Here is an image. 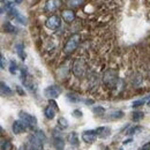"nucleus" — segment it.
I'll use <instances>...</instances> for the list:
<instances>
[{"label": "nucleus", "instance_id": "f257e3e1", "mask_svg": "<svg viewBox=\"0 0 150 150\" xmlns=\"http://www.w3.org/2000/svg\"><path fill=\"white\" fill-rule=\"evenodd\" d=\"M87 68H88V65H87V61L83 58H76L74 61H73L72 72H73V74L77 79H81V77H83L86 75Z\"/></svg>", "mask_w": 150, "mask_h": 150}, {"label": "nucleus", "instance_id": "f03ea898", "mask_svg": "<svg viewBox=\"0 0 150 150\" xmlns=\"http://www.w3.org/2000/svg\"><path fill=\"white\" fill-rule=\"evenodd\" d=\"M80 42H81V35L80 34H73V35H71L68 37V39L66 40L65 45H64V52L66 54L73 53L75 50L79 47Z\"/></svg>", "mask_w": 150, "mask_h": 150}, {"label": "nucleus", "instance_id": "7ed1b4c3", "mask_svg": "<svg viewBox=\"0 0 150 150\" xmlns=\"http://www.w3.org/2000/svg\"><path fill=\"white\" fill-rule=\"evenodd\" d=\"M118 72L114 69H109L103 75V83L109 88L115 87L118 84Z\"/></svg>", "mask_w": 150, "mask_h": 150}, {"label": "nucleus", "instance_id": "20e7f679", "mask_svg": "<svg viewBox=\"0 0 150 150\" xmlns=\"http://www.w3.org/2000/svg\"><path fill=\"white\" fill-rule=\"evenodd\" d=\"M81 137H82V140H83L84 143H87V144H91V143H94L95 141L97 140L98 134H97L96 129H89V131L82 132Z\"/></svg>", "mask_w": 150, "mask_h": 150}, {"label": "nucleus", "instance_id": "39448f33", "mask_svg": "<svg viewBox=\"0 0 150 150\" xmlns=\"http://www.w3.org/2000/svg\"><path fill=\"white\" fill-rule=\"evenodd\" d=\"M61 94V88L59 86H50L44 90L45 97H47L49 99H56Z\"/></svg>", "mask_w": 150, "mask_h": 150}, {"label": "nucleus", "instance_id": "423d86ee", "mask_svg": "<svg viewBox=\"0 0 150 150\" xmlns=\"http://www.w3.org/2000/svg\"><path fill=\"white\" fill-rule=\"evenodd\" d=\"M20 120L24 121L28 126H36L37 125V118L34 117L33 114L28 112H24V111H20L19 112Z\"/></svg>", "mask_w": 150, "mask_h": 150}, {"label": "nucleus", "instance_id": "0eeeda50", "mask_svg": "<svg viewBox=\"0 0 150 150\" xmlns=\"http://www.w3.org/2000/svg\"><path fill=\"white\" fill-rule=\"evenodd\" d=\"M45 25H46V28H49L50 30H57V29H59L60 25H61V19H60L59 16H57V15H51L49 19L46 20Z\"/></svg>", "mask_w": 150, "mask_h": 150}, {"label": "nucleus", "instance_id": "6e6552de", "mask_svg": "<svg viewBox=\"0 0 150 150\" xmlns=\"http://www.w3.org/2000/svg\"><path fill=\"white\" fill-rule=\"evenodd\" d=\"M27 129H28V125L24 121H22V120H16L12 125V131H13L14 134H16V135L27 132Z\"/></svg>", "mask_w": 150, "mask_h": 150}, {"label": "nucleus", "instance_id": "1a4fd4ad", "mask_svg": "<svg viewBox=\"0 0 150 150\" xmlns=\"http://www.w3.org/2000/svg\"><path fill=\"white\" fill-rule=\"evenodd\" d=\"M62 1L61 0H47L45 4V11L47 13H53L61 6Z\"/></svg>", "mask_w": 150, "mask_h": 150}, {"label": "nucleus", "instance_id": "9d476101", "mask_svg": "<svg viewBox=\"0 0 150 150\" xmlns=\"http://www.w3.org/2000/svg\"><path fill=\"white\" fill-rule=\"evenodd\" d=\"M61 18H62V20H64L65 22H67V23L73 22L75 20L74 11H72V9H64V11L61 12Z\"/></svg>", "mask_w": 150, "mask_h": 150}, {"label": "nucleus", "instance_id": "9b49d317", "mask_svg": "<svg viewBox=\"0 0 150 150\" xmlns=\"http://www.w3.org/2000/svg\"><path fill=\"white\" fill-rule=\"evenodd\" d=\"M53 146H54L56 150H64V148H65V140L58 133H54V136H53Z\"/></svg>", "mask_w": 150, "mask_h": 150}, {"label": "nucleus", "instance_id": "f8f14e48", "mask_svg": "<svg viewBox=\"0 0 150 150\" xmlns=\"http://www.w3.org/2000/svg\"><path fill=\"white\" fill-rule=\"evenodd\" d=\"M97 134H98V137L100 139H106L111 135V128L110 127H98L97 129Z\"/></svg>", "mask_w": 150, "mask_h": 150}, {"label": "nucleus", "instance_id": "ddd939ff", "mask_svg": "<svg viewBox=\"0 0 150 150\" xmlns=\"http://www.w3.org/2000/svg\"><path fill=\"white\" fill-rule=\"evenodd\" d=\"M68 141H69V143H71L73 147H79V144H80L79 135H77L75 132H71V133L68 134Z\"/></svg>", "mask_w": 150, "mask_h": 150}, {"label": "nucleus", "instance_id": "4468645a", "mask_svg": "<svg viewBox=\"0 0 150 150\" xmlns=\"http://www.w3.org/2000/svg\"><path fill=\"white\" fill-rule=\"evenodd\" d=\"M15 51H16V53H18V56L20 57V59L21 60H25V58H27V54H25V51H24V45L23 44H16L15 45Z\"/></svg>", "mask_w": 150, "mask_h": 150}, {"label": "nucleus", "instance_id": "2eb2a0df", "mask_svg": "<svg viewBox=\"0 0 150 150\" xmlns=\"http://www.w3.org/2000/svg\"><path fill=\"white\" fill-rule=\"evenodd\" d=\"M0 88H1V94L4 95V96H11V95H13V90H12V89L9 88V86L6 84L4 81H1Z\"/></svg>", "mask_w": 150, "mask_h": 150}, {"label": "nucleus", "instance_id": "dca6fc26", "mask_svg": "<svg viewBox=\"0 0 150 150\" xmlns=\"http://www.w3.org/2000/svg\"><path fill=\"white\" fill-rule=\"evenodd\" d=\"M4 30H5V33H7V34H15V33H16V28H15L9 21H6V22L4 23Z\"/></svg>", "mask_w": 150, "mask_h": 150}, {"label": "nucleus", "instance_id": "f3484780", "mask_svg": "<svg viewBox=\"0 0 150 150\" xmlns=\"http://www.w3.org/2000/svg\"><path fill=\"white\" fill-rule=\"evenodd\" d=\"M44 114H45V117H46L47 119H53L54 115H56V110H54L51 105H47V106L45 108V110H44Z\"/></svg>", "mask_w": 150, "mask_h": 150}, {"label": "nucleus", "instance_id": "a211bd4d", "mask_svg": "<svg viewBox=\"0 0 150 150\" xmlns=\"http://www.w3.org/2000/svg\"><path fill=\"white\" fill-rule=\"evenodd\" d=\"M58 127H59V129H61V131L67 129V128H68V121H67V119L64 118V117H60V118L58 119Z\"/></svg>", "mask_w": 150, "mask_h": 150}, {"label": "nucleus", "instance_id": "6ab92c4d", "mask_svg": "<svg viewBox=\"0 0 150 150\" xmlns=\"http://www.w3.org/2000/svg\"><path fill=\"white\" fill-rule=\"evenodd\" d=\"M13 149V144L9 140H4L1 141V150H12Z\"/></svg>", "mask_w": 150, "mask_h": 150}, {"label": "nucleus", "instance_id": "aec40b11", "mask_svg": "<svg viewBox=\"0 0 150 150\" xmlns=\"http://www.w3.org/2000/svg\"><path fill=\"white\" fill-rule=\"evenodd\" d=\"M110 117H111V119H113V120H118V119H121L124 117V112L120 111V110L113 111L112 113H110Z\"/></svg>", "mask_w": 150, "mask_h": 150}, {"label": "nucleus", "instance_id": "412c9836", "mask_svg": "<svg viewBox=\"0 0 150 150\" xmlns=\"http://www.w3.org/2000/svg\"><path fill=\"white\" fill-rule=\"evenodd\" d=\"M143 117H144V113L142 112V111H135V112L133 113L132 119H133L134 121H140V120L143 119Z\"/></svg>", "mask_w": 150, "mask_h": 150}, {"label": "nucleus", "instance_id": "4be33fe9", "mask_svg": "<svg viewBox=\"0 0 150 150\" xmlns=\"http://www.w3.org/2000/svg\"><path fill=\"white\" fill-rule=\"evenodd\" d=\"M9 73L13 75H15L18 73V65H16V62L14 61V60H12L11 61V64H9Z\"/></svg>", "mask_w": 150, "mask_h": 150}, {"label": "nucleus", "instance_id": "5701e85b", "mask_svg": "<svg viewBox=\"0 0 150 150\" xmlns=\"http://www.w3.org/2000/svg\"><path fill=\"white\" fill-rule=\"evenodd\" d=\"M141 131H142V127H141V126H133V127H131V128L127 131V134H128V135H135V134L140 133Z\"/></svg>", "mask_w": 150, "mask_h": 150}, {"label": "nucleus", "instance_id": "b1692460", "mask_svg": "<svg viewBox=\"0 0 150 150\" xmlns=\"http://www.w3.org/2000/svg\"><path fill=\"white\" fill-rule=\"evenodd\" d=\"M93 112L96 114V115H103L105 113V109L103 106H94L93 108Z\"/></svg>", "mask_w": 150, "mask_h": 150}, {"label": "nucleus", "instance_id": "393cba45", "mask_svg": "<svg viewBox=\"0 0 150 150\" xmlns=\"http://www.w3.org/2000/svg\"><path fill=\"white\" fill-rule=\"evenodd\" d=\"M84 2V0H69L68 1V6L69 7H79Z\"/></svg>", "mask_w": 150, "mask_h": 150}, {"label": "nucleus", "instance_id": "a878e982", "mask_svg": "<svg viewBox=\"0 0 150 150\" xmlns=\"http://www.w3.org/2000/svg\"><path fill=\"white\" fill-rule=\"evenodd\" d=\"M14 19L16 20L19 23L23 24V25H25V24H27V19H25V18H24V15H22L21 13H18V15H16Z\"/></svg>", "mask_w": 150, "mask_h": 150}, {"label": "nucleus", "instance_id": "bb28decb", "mask_svg": "<svg viewBox=\"0 0 150 150\" xmlns=\"http://www.w3.org/2000/svg\"><path fill=\"white\" fill-rule=\"evenodd\" d=\"M35 135L37 136L38 139L43 142V143H45V141H46V136H45V134H44V132L43 131H40V129H38L36 133H35Z\"/></svg>", "mask_w": 150, "mask_h": 150}, {"label": "nucleus", "instance_id": "cd10ccee", "mask_svg": "<svg viewBox=\"0 0 150 150\" xmlns=\"http://www.w3.org/2000/svg\"><path fill=\"white\" fill-rule=\"evenodd\" d=\"M67 98H68V100H71V102H73V103H77V102L81 100V98H80L79 96L73 95V94H68L67 95Z\"/></svg>", "mask_w": 150, "mask_h": 150}, {"label": "nucleus", "instance_id": "c85d7f7f", "mask_svg": "<svg viewBox=\"0 0 150 150\" xmlns=\"http://www.w3.org/2000/svg\"><path fill=\"white\" fill-rule=\"evenodd\" d=\"M146 103V100L144 99H139V100H135V102H133V108H139V106H141V105H143Z\"/></svg>", "mask_w": 150, "mask_h": 150}, {"label": "nucleus", "instance_id": "c756f323", "mask_svg": "<svg viewBox=\"0 0 150 150\" xmlns=\"http://www.w3.org/2000/svg\"><path fill=\"white\" fill-rule=\"evenodd\" d=\"M49 103H50V105H51V106H52V108H53L56 111H58V110H59V108H58L57 103L54 102V99H50V100H49Z\"/></svg>", "mask_w": 150, "mask_h": 150}, {"label": "nucleus", "instance_id": "7c9ffc66", "mask_svg": "<svg viewBox=\"0 0 150 150\" xmlns=\"http://www.w3.org/2000/svg\"><path fill=\"white\" fill-rule=\"evenodd\" d=\"M73 115H74L75 118H81L82 117V112L80 110H74L73 111Z\"/></svg>", "mask_w": 150, "mask_h": 150}, {"label": "nucleus", "instance_id": "2f4dec72", "mask_svg": "<svg viewBox=\"0 0 150 150\" xmlns=\"http://www.w3.org/2000/svg\"><path fill=\"white\" fill-rule=\"evenodd\" d=\"M16 91L19 93V95H21V96H24L25 95V93H24V90L20 87V86H16Z\"/></svg>", "mask_w": 150, "mask_h": 150}, {"label": "nucleus", "instance_id": "473e14b6", "mask_svg": "<svg viewBox=\"0 0 150 150\" xmlns=\"http://www.w3.org/2000/svg\"><path fill=\"white\" fill-rule=\"evenodd\" d=\"M0 60H1V68L5 69V67H6V66H5V57L2 56V54L0 56Z\"/></svg>", "mask_w": 150, "mask_h": 150}, {"label": "nucleus", "instance_id": "72a5a7b5", "mask_svg": "<svg viewBox=\"0 0 150 150\" xmlns=\"http://www.w3.org/2000/svg\"><path fill=\"white\" fill-rule=\"evenodd\" d=\"M140 150H150V142L146 143V144H144V146H143Z\"/></svg>", "mask_w": 150, "mask_h": 150}, {"label": "nucleus", "instance_id": "f704fd0d", "mask_svg": "<svg viewBox=\"0 0 150 150\" xmlns=\"http://www.w3.org/2000/svg\"><path fill=\"white\" fill-rule=\"evenodd\" d=\"M22 1H23V0H14V2H15V4H21Z\"/></svg>", "mask_w": 150, "mask_h": 150}, {"label": "nucleus", "instance_id": "c9c22d12", "mask_svg": "<svg viewBox=\"0 0 150 150\" xmlns=\"http://www.w3.org/2000/svg\"><path fill=\"white\" fill-rule=\"evenodd\" d=\"M1 2H2V4H5V2H8V0H1Z\"/></svg>", "mask_w": 150, "mask_h": 150}, {"label": "nucleus", "instance_id": "e433bc0d", "mask_svg": "<svg viewBox=\"0 0 150 150\" xmlns=\"http://www.w3.org/2000/svg\"><path fill=\"white\" fill-rule=\"evenodd\" d=\"M19 150H27V149H25L24 147H21V148H19Z\"/></svg>", "mask_w": 150, "mask_h": 150}, {"label": "nucleus", "instance_id": "4c0bfd02", "mask_svg": "<svg viewBox=\"0 0 150 150\" xmlns=\"http://www.w3.org/2000/svg\"><path fill=\"white\" fill-rule=\"evenodd\" d=\"M148 105H150V100H149V102H148Z\"/></svg>", "mask_w": 150, "mask_h": 150}, {"label": "nucleus", "instance_id": "58836bf2", "mask_svg": "<svg viewBox=\"0 0 150 150\" xmlns=\"http://www.w3.org/2000/svg\"><path fill=\"white\" fill-rule=\"evenodd\" d=\"M119 150H122V149H119Z\"/></svg>", "mask_w": 150, "mask_h": 150}]
</instances>
